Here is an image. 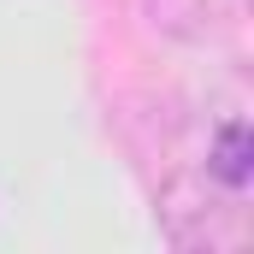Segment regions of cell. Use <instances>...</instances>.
<instances>
[{
  "instance_id": "obj_1",
  "label": "cell",
  "mask_w": 254,
  "mask_h": 254,
  "mask_svg": "<svg viewBox=\"0 0 254 254\" xmlns=\"http://www.w3.org/2000/svg\"><path fill=\"white\" fill-rule=\"evenodd\" d=\"M142 18L166 42H207L213 36V0H142Z\"/></svg>"
},
{
  "instance_id": "obj_2",
  "label": "cell",
  "mask_w": 254,
  "mask_h": 254,
  "mask_svg": "<svg viewBox=\"0 0 254 254\" xmlns=\"http://www.w3.org/2000/svg\"><path fill=\"white\" fill-rule=\"evenodd\" d=\"M207 178H213L219 190H231V195L249 190V178H254V136H249V125H225L219 136H213Z\"/></svg>"
}]
</instances>
